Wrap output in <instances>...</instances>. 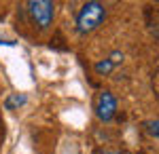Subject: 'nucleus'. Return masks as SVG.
<instances>
[{
	"mask_svg": "<svg viewBox=\"0 0 159 154\" xmlns=\"http://www.w3.org/2000/svg\"><path fill=\"white\" fill-rule=\"evenodd\" d=\"M106 19V9L100 2H87L81 6V11L76 15V30L79 34H89L93 30H98L102 21Z\"/></svg>",
	"mask_w": 159,
	"mask_h": 154,
	"instance_id": "nucleus-1",
	"label": "nucleus"
},
{
	"mask_svg": "<svg viewBox=\"0 0 159 154\" xmlns=\"http://www.w3.org/2000/svg\"><path fill=\"white\" fill-rule=\"evenodd\" d=\"M28 15L40 30H47L53 24V17H55V4L49 0H30L28 4Z\"/></svg>",
	"mask_w": 159,
	"mask_h": 154,
	"instance_id": "nucleus-2",
	"label": "nucleus"
},
{
	"mask_svg": "<svg viewBox=\"0 0 159 154\" xmlns=\"http://www.w3.org/2000/svg\"><path fill=\"white\" fill-rule=\"evenodd\" d=\"M117 112V99L110 91H102L96 101V114L100 120H110Z\"/></svg>",
	"mask_w": 159,
	"mask_h": 154,
	"instance_id": "nucleus-3",
	"label": "nucleus"
},
{
	"mask_svg": "<svg viewBox=\"0 0 159 154\" xmlns=\"http://www.w3.org/2000/svg\"><path fill=\"white\" fill-rule=\"evenodd\" d=\"M144 127H147L148 135H153V137H157V139H159V118H155V120H148V122H144Z\"/></svg>",
	"mask_w": 159,
	"mask_h": 154,
	"instance_id": "nucleus-4",
	"label": "nucleus"
},
{
	"mask_svg": "<svg viewBox=\"0 0 159 154\" xmlns=\"http://www.w3.org/2000/svg\"><path fill=\"white\" fill-rule=\"evenodd\" d=\"M24 101H25V95H11V97L7 99V108H9V110H13L15 106H21Z\"/></svg>",
	"mask_w": 159,
	"mask_h": 154,
	"instance_id": "nucleus-5",
	"label": "nucleus"
},
{
	"mask_svg": "<svg viewBox=\"0 0 159 154\" xmlns=\"http://www.w3.org/2000/svg\"><path fill=\"white\" fill-rule=\"evenodd\" d=\"M112 70V61H100L98 66H96V72H98V74H108V72Z\"/></svg>",
	"mask_w": 159,
	"mask_h": 154,
	"instance_id": "nucleus-6",
	"label": "nucleus"
},
{
	"mask_svg": "<svg viewBox=\"0 0 159 154\" xmlns=\"http://www.w3.org/2000/svg\"><path fill=\"white\" fill-rule=\"evenodd\" d=\"M98 154H115V152H110V150H102V152H98Z\"/></svg>",
	"mask_w": 159,
	"mask_h": 154,
	"instance_id": "nucleus-7",
	"label": "nucleus"
}]
</instances>
